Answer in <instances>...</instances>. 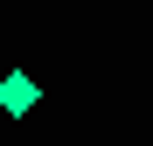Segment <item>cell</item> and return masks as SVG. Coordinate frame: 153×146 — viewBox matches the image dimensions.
Here are the masks:
<instances>
[{"mask_svg": "<svg viewBox=\"0 0 153 146\" xmlns=\"http://www.w3.org/2000/svg\"><path fill=\"white\" fill-rule=\"evenodd\" d=\"M35 104H42V84H35V77H21V70H14V77H0V111L28 118Z\"/></svg>", "mask_w": 153, "mask_h": 146, "instance_id": "6da1fadb", "label": "cell"}]
</instances>
